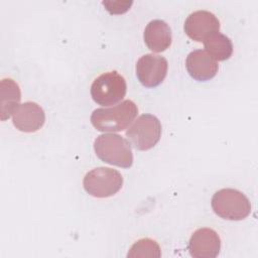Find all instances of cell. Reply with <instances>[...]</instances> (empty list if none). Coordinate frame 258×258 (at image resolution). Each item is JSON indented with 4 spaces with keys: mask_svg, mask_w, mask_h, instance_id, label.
I'll return each mask as SVG.
<instances>
[{
    "mask_svg": "<svg viewBox=\"0 0 258 258\" xmlns=\"http://www.w3.org/2000/svg\"><path fill=\"white\" fill-rule=\"evenodd\" d=\"M138 113L136 104L125 100L110 108H98L91 115L92 125L101 132H119L126 129Z\"/></svg>",
    "mask_w": 258,
    "mask_h": 258,
    "instance_id": "cell-1",
    "label": "cell"
},
{
    "mask_svg": "<svg viewBox=\"0 0 258 258\" xmlns=\"http://www.w3.org/2000/svg\"><path fill=\"white\" fill-rule=\"evenodd\" d=\"M96 155L104 162L123 168L133 164V153L130 143L114 133L99 135L94 141Z\"/></svg>",
    "mask_w": 258,
    "mask_h": 258,
    "instance_id": "cell-2",
    "label": "cell"
},
{
    "mask_svg": "<svg viewBox=\"0 0 258 258\" xmlns=\"http://www.w3.org/2000/svg\"><path fill=\"white\" fill-rule=\"evenodd\" d=\"M212 208L220 218L230 221H241L251 213V204L248 198L240 190L222 188L212 198Z\"/></svg>",
    "mask_w": 258,
    "mask_h": 258,
    "instance_id": "cell-3",
    "label": "cell"
},
{
    "mask_svg": "<svg viewBox=\"0 0 258 258\" xmlns=\"http://www.w3.org/2000/svg\"><path fill=\"white\" fill-rule=\"evenodd\" d=\"M161 123L151 114L139 116L126 131L125 135L135 149L145 151L154 147L161 137Z\"/></svg>",
    "mask_w": 258,
    "mask_h": 258,
    "instance_id": "cell-4",
    "label": "cell"
},
{
    "mask_svg": "<svg viewBox=\"0 0 258 258\" xmlns=\"http://www.w3.org/2000/svg\"><path fill=\"white\" fill-rule=\"evenodd\" d=\"M126 91V81L116 71L100 75L91 86L92 99L102 106L116 105L123 100Z\"/></svg>",
    "mask_w": 258,
    "mask_h": 258,
    "instance_id": "cell-5",
    "label": "cell"
},
{
    "mask_svg": "<svg viewBox=\"0 0 258 258\" xmlns=\"http://www.w3.org/2000/svg\"><path fill=\"white\" fill-rule=\"evenodd\" d=\"M83 185L85 190L95 198H109L117 194L123 185L121 173L110 167H96L87 172Z\"/></svg>",
    "mask_w": 258,
    "mask_h": 258,
    "instance_id": "cell-6",
    "label": "cell"
},
{
    "mask_svg": "<svg viewBox=\"0 0 258 258\" xmlns=\"http://www.w3.org/2000/svg\"><path fill=\"white\" fill-rule=\"evenodd\" d=\"M167 70L168 62L166 58L153 53L142 55L136 62L137 79L146 88L159 86L164 81Z\"/></svg>",
    "mask_w": 258,
    "mask_h": 258,
    "instance_id": "cell-7",
    "label": "cell"
},
{
    "mask_svg": "<svg viewBox=\"0 0 258 258\" xmlns=\"http://www.w3.org/2000/svg\"><path fill=\"white\" fill-rule=\"evenodd\" d=\"M185 34L195 41L204 42L220 30V21L215 14L207 10L190 13L184 22Z\"/></svg>",
    "mask_w": 258,
    "mask_h": 258,
    "instance_id": "cell-8",
    "label": "cell"
},
{
    "mask_svg": "<svg viewBox=\"0 0 258 258\" xmlns=\"http://www.w3.org/2000/svg\"><path fill=\"white\" fill-rule=\"evenodd\" d=\"M187 248L194 258H215L221 250V239L215 230L201 228L191 235Z\"/></svg>",
    "mask_w": 258,
    "mask_h": 258,
    "instance_id": "cell-9",
    "label": "cell"
},
{
    "mask_svg": "<svg viewBox=\"0 0 258 258\" xmlns=\"http://www.w3.org/2000/svg\"><path fill=\"white\" fill-rule=\"evenodd\" d=\"M12 122L16 129L21 132H36L45 122V113L38 104L25 102L15 109L12 115Z\"/></svg>",
    "mask_w": 258,
    "mask_h": 258,
    "instance_id": "cell-10",
    "label": "cell"
},
{
    "mask_svg": "<svg viewBox=\"0 0 258 258\" xmlns=\"http://www.w3.org/2000/svg\"><path fill=\"white\" fill-rule=\"evenodd\" d=\"M185 68L194 80L206 82L217 75L219 64L206 50L196 49L188 53L185 60Z\"/></svg>",
    "mask_w": 258,
    "mask_h": 258,
    "instance_id": "cell-11",
    "label": "cell"
},
{
    "mask_svg": "<svg viewBox=\"0 0 258 258\" xmlns=\"http://www.w3.org/2000/svg\"><path fill=\"white\" fill-rule=\"evenodd\" d=\"M143 38L150 50L153 52H162L171 44V29L165 21L154 19L146 25Z\"/></svg>",
    "mask_w": 258,
    "mask_h": 258,
    "instance_id": "cell-12",
    "label": "cell"
},
{
    "mask_svg": "<svg viewBox=\"0 0 258 258\" xmlns=\"http://www.w3.org/2000/svg\"><path fill=\"white\" fill-rule=\"evenodd\" d=\"M21 92L18 84L10 79H2L0 82V115L1 120H7L11 115H13L15 109L20 105Z\"/></svg>",
    "mask_w": 258,
    "mask_h": 258,
    "instance_id": "cell-13",
    "label": "cell"
},
{
    "mask_svg": "<svg viewBox=\"0 0 258 258\" xmlns=\"http://www.w3.org/2000/svg\"><path fill=\"white\" fill-rule=\"evenodd\" d=\"M206 51L216 60H226L233 53V44L231 39L218 32L204 41Z\"/></svg>",
    "mask_w": 258,
    "mask_h": 258,
    "instance_id": "cell-14",
    "label": "cell"
},
{
    "mask_svg": "<svg viewBox=\"0 0 258 258\" xmlns=\"http://www.w3.org/2000/svg\"><path fill=\"white\" fill-rule=\"evenodd\" d=\"M161 256L160 247L156 241L150 238H143L136 241L130 251L127 254V257H156Z\"/></svg>",
    "mask_w": 258,
    "mask_h": 258,
    "instance_id": "cell-15",
    "label": "cell"
},
{
    "mask_svg": "<svg viewBox=\"0 0 258 258\" xmlns=\"http://www.w3.org/2000/svg\"><path fill=\"white\" fill-rule=\"evenodd\" d=\"M102 4L106 7V9L111 14H121L126 12L129 7L132 5V2H102Z\"/></svg>",
    "mask_w": 258,
    "mask_h": 258,
    "instance_id": "cell-16",
    "label": "cell"
}]
</instances>
